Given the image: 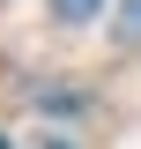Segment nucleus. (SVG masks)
Returning a JSON list of instances; mask_svg holds the SVG:
<instances>
[{"label": "nucleus", "mask_w": 141, "mask_h": 149, "mask_svg": "<svg viewBox=\"0 0 141 149\" xmlns=\"http://www.w3.org/2000/svg\"><path fill=\"white\" fill-rule=\"evenodd\" d=\"M97 8H104V0H52V15H59V22H89Z\"/></svg>", "instance_id": "nucleus-1"}, {"label": "nucleus", "mask_w": 141, "mask_h": 149, "mask_svg": "<svg viewBox=\"0 0 141 149\" xmlns=\"http://www.w3.org/2000/svg\"><path fill=\"white\" fill-rule=\"evenodd\" d=\"M119 37H126V45H141V0L126 8V30H119Z\"/></svg>", "instance_id": "nucleus-2"}, {"label": "nucleus", "mask_w": 141, "mask_h": 149, "mask_svg": "<svg viewBox=\"0 0 141 149\" xmlns=\"http://www.w3.org/2000/svg\"><path fill=\"white\" fill-rule=\"evenodd\" d=\"M0 149H8V142H0Z\"/></svg>", "instance_id": "nucleus-3"}]
</instances>
